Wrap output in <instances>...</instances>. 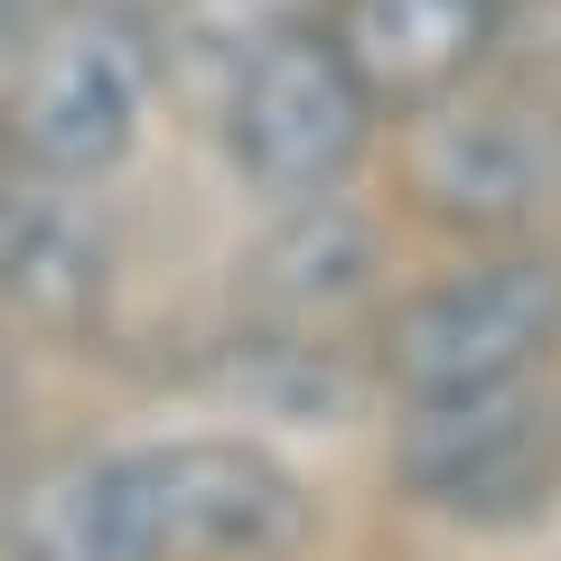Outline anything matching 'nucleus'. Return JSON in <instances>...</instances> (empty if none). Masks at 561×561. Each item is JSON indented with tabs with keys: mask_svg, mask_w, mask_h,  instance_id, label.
I'll list each match as a JSON object with an SVG mask.
<instances>
[{
	"mask_svg": "<svg viewBox=\"0 0 561 561\" xmlns=\"http://www.w3.org/2000/svg\"><path fill=\"white\" fill-rule=\"evenodd\" d=\"M319 486L253 431H169L10 486L0 561H309Z\"/></svg>",
	"mask_w": 561,
	"mask_h": 561,
	"instance_id": "obj_1",
	"label": "nucleus"
},
{
	"mask_svg": "<svg viewBox=\"0 0 561 561\" xmlns=\"http://www.w3.org/2000/svg\"><path fill=\"white\" fill-rule=\"evenodd\" d=\"M365 365H375V393L393 402L552 375L561 365V234L468 243L440 272L393 280V300L365 328Z\"/></svg>",
	"mask_w": 561,
	"mask_h": 561,
	"instance_id": "obj_2",
	"label": "nucleus"
},
{
	"mask_svg": "<svg viewBox=\"0 0 561 561\" xmlns=\"http://www.w3.org/2000/svg\"><path fill=\"white\" fill-rule=\"evenodd\" d=\"M393 160V225H421L431 243H534L561 234V103L524 84H459L383 122Z\"/></svg>",
	"mask_w": 561,
	"mask_h": 561,
	"instance_id": "obj_3",
	"label": "nucleus"
},
{
	"mask_svg": "<svg viewBox=\"0 0 561 561\" xmlns=\"http://www.w3.org/2000/svg\"><path fill=\"white\" fill-rule=\"evenodd\" d=\"M160 94V28L131 10L57 0L47 28L20 47V66L0 76V131L38 187H113L150 140Z\"/></svg>",
	"mask_w": 561,
	"mask_h": 561,
	"instance_id": "obj_4",
	"label": "nucleus"
},
{
	"mask_svg": "<svg viewBox=\"0 0 561 561\" xmlns=\"http://www.w3.org/2000/svg\"><path fill=\"white\" fill-rule=\"evenodd\" d=\"M393 496L459 534H524L561 505V365L486 393L393 402Z\"/></svg>",
	"mask_w": 561,
	"mask_h": 561,
	"instance_id": "obj_5",
	"label": "nucleus"
},
{
	"mask_svg": "<svg viewBox=\"0 0 561 561\" xmlns=\"http://www.w3.org/2000/svg\"><path fill=\"white\" fill-rule=\"evenodd\" d=\"M206 131H216L225 179L253 206H300L337 197L375 169L383 113L356 84V66L328 47V28H290V38L253 47L234 76L206 94Z\"/></svg>",
	"mask_w": 561,
	"mask_h": 561,
	"instance_id": "obj_6",
	"label": "nucleus"
},
{
	"mask_svg": "<svg viewBox=\"0 0 561 561\" xmlns=\"http://www.w3.org/2000/svg\"><path fill=\"white\" fill-rule=\"evenodd\" d=\"M393 300V216L356 187L262 206V234L234 253V319L290 337H365Z\"/></svg>",
	"mask_w": 561,
	"mask_h": 561,
	"instance_id": "obj_7",
	"label": "nucleus"
},
{
	"mask_svg": "<svg viewBox=\"0 0 561 561\" xmlns=\"http://www.w3.org/2000/svg\"><path fill=\"white\" fill-rule=\"evenodd\" d=\"M113 216L103 187H38L28 179L20 216L0 225V328L38 346H76L113 309Z\"/></svg>",
	"mask_w": 561,
	"mask_h": 561,
	"instance_id": "obj_8",
	"label": "nucleus"
},
{
	"mask_svg": "<svg viewBox=\"0 0 561 561\" xmlns=\"http://www.w3.org/2000/svg\"><path fill=\"white\" fill-rule=\"evenodd\" d=\"M319 28L356 66L375 113L402 122V113H421V103H440V94L486 76L505 0H328Z\"/></svg>",
	"mask_w": 561,
	"mask_h": 561,
	"instance_id": "obj_9",
	"label": "nucleus"
},
{
	"mask_svg": "<svg viewBox=\"0 0 561 561\" xmlns=\"http://www.w3.org/2000/svg\"><path fill=\"white\" fill-rule=\"evenodd\" d=\"M328 0H169L160 10V76L169 94H216L253 47L290 38V28H319Z\"/></svg>",
	"mask_w": 561,
	"mask_h": 561,
	"instance_id": "obj_10",
	"label": "nucleus"
},
{
	"mask_svg": "<svg viewBox=\"0 0 561 561\" xmlns=\"http://www.w3.org/2000/svg\"><path fill=\"white\" fill-rule=\"evenodd\" d=\"M486 76L561 103V0H505V28H496Z\"/></svg>",
	"mask_w": 561,
	"mask_h": 561,
	"instance_id": "obj_11",
	"label": "nucleus"
},
{
	"mask_svg": "<svg viewBox=\"0 0 561 561\" xmlns=\"http://www.w3.org/2000/svg\"><path fill=\"white\" fill-rule=\"evenodd\" d=\"M47 10H57V0H0V76H10V66H20V47L47 28Z\"/></svg>",
	"mask_w": 561,
	"mask_h": 561,
	"instance_id": "obj_12",
	"label": "nucleus"
},
{
	"mask_svg": "<svg viewBox=\"0 0 561 561\" xmlns=\"http://www.w3.org/2000/svg\"><path fill=\"white\" fill-rule=\"evenodd\" d=\"M20 197H28V169H20V150H10V131H0V225L20 216Z\"/></svg>",
	"mask_w": 561,
	"mask_h": 561,
	"instance_id": "obj_13",
	"label": "nucleus"
},
{
	"mask_svg": "<svg viewBox=\"0 0 561 561\" xmlns=\"http://www.w3.org/2000/svg\"><path fill=\"white\" fill-rule=\"evenodd\" d=\"M10 486H20V449H10V383H0V515H10Z\"/></svg>",
	"mask_w": 561,
	"mask_h": 561,
	"instance_id": "obj_14",
	"label": "nucleus"
},
{
	"mask_svg": "<svg viewBox=\"0 0 561 561\" xmlns=\"http://www.w3.org/2000/svg\"><path fill=\"white\" fill-rule=\"evenodd\" d=\"M94 10H131V20H150V28H160V10H169V0H94Z\"/></svg>",
	"mask_w": 561,
	"mask_h": 561,
	"instance_id": "obj_15",
	"label": "nucleus"
}]
</instances>
